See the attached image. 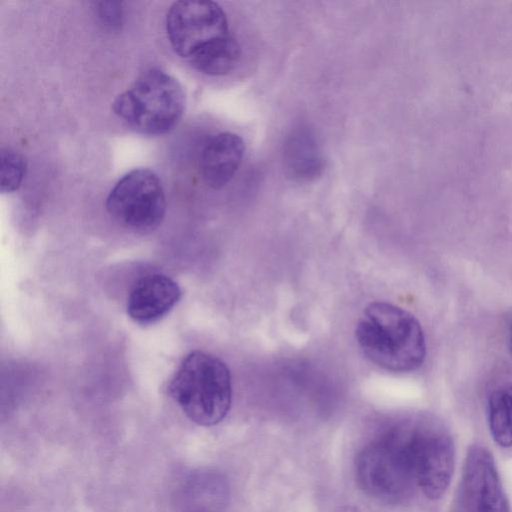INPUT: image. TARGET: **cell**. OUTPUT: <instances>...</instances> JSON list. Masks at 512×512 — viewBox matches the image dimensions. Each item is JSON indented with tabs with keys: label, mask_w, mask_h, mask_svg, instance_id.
Segmentation results:
<instances>
[{
	"label": "cell",
	"mask_w": 512,
	"mask_h": 512,
	"mask_svg": "<svg viewBox=\"0 0 512 512\" xmlns=\"http://www.w3.org/2000/svg\"><path fill=\"white\" fill-rule=\"evenodd\" d=\"M355 336L366 358L384 370L407 373L425 361L426 342L419 321L393 304L370 303L357 323Z\"/></svg>",
	"instance_id": "6da1fadb"
},
{
	"label": "cell",
	"mask_w": 512,
	"mask_h": 512,
	"mask_svg": "<svg viewBox=\"0 0 512 512\" xmlns=\"http://www.w3.org/2000/svg\"><path fill=\"white\" fill-rule=\"evenodd\" d=\"M169 395L194 423H220L232 402L231 374L226 363L201 350L190 352L168 385Z\"/></svg>",
	"instance_id": "7a4b0ae2"
},
{
	"label": "cell",
	"mask_w": 512,
	"mask_h": 512,
	"mask_svg": "<svg viewBox=\"0 0 512 512\" xmlns=\"http://www.w3.org/2000/svg\"><path fill=\"white\" fill-rule=\"evenodd\" d=\"M185 108L182 85L158 68L143 72L112 103L114 114L134 131L164 135L179 123Z\"/></svg>",
	"instance_id": "3957f363"
},
{
	"label": "cell",
	"mask_w": 512,
	"mask_h": 512,
	"mask_svg": "<svg viewBox=\"0 0 512 512\" xmlns=\"http://www.w3.org/2000/svg\"><path fill=\"white\" fill-rule=\"evenodd\" d=\"M355 476L369 496L395 502L415 484L408 462L405 425L393 428L367 444L355 460Z\"/></svg>",
	"instance_id": "277c9868"
},
{
	"label": "cell",
	"mask_w": 512,
	"mask_h": 512,
	"mask_svg": "<svg viewBox=\"0 0 512 512\" xmlns=\"http://www.w3.org/2000/svg\"><path fill=\"white\" fill-rule=\"evenodd\" d=\"M406 450L415 484L436 500L448 489L455 467V446L445 428L434 422L406 424Z\"/></svg>",
	"instance_id": "5b68a950"
},
{
	"label": "cell",
	"mask_w": 512,
	"mask_h": 512,
	"mask_svg": "<svg viewBox=\"0 0 512 512\" xmlns=\"http://www.w3.org/2000/svg\"><path fill=\"white\" fill-rule=\"evenodd\" d=\"M105 206L121 225L138 232H150L161 225L166 213L161 180L153 170L133 169L115 183Z\"/></svg>",
	"instance_id": "8992f818"
},
{
	"label": "cell",
	"mask_w": 512,
	"mask_h": 512,
	"mask_svg": "<svg viewBox=\"0 0 512 512\" xmlns=\"http://www.w3.org/2000/svg\"><path fill=\"white\" fill-rule=\"evenodd\" d=\"M166 33L174 52L188 60L208 42L228 35V20L216 2L177 1L167 12Z\"/></svg>",
	"instance_id": "52a82bcc"
},
{
	"label": "cell",
	"mask_w": 512,
	"mask_h": 512,
	"mask_svg": "<svg viewBox=\"0 0 512 512\" xmlns=\"http://www.w3.org/2000/svg\"><path fill=\"white\" fill-rule=\"evenodd\" d=\"M461 488L466 512H510L495 459L482 445L467 452Z\"/></svg>",
	"instance_id": "ba28073f"
},
{
	"label": "cell",
	"mask_w": 512,
	"mask_h": 512,
	"mask_svg": "<svg viewBox=\"0 0 512 512\" xmlns=\"http://www.w3.org/2000/svg\"><path fill=\"white\" fill-rule=\"evenodd\" d=\"M181 289L169 276L149 273L140 277L127 299V314L136 323L152 324L178 303Z\"/></svg>",
	"instance_id": "9c48e42d"
},
{
	"label": "cell",
	"mask_w": 512,
	"mask_h": 512,
	"mask_svg": "<svg viewBox=\"0 0 512 512\" xmlns=\"http://www.w3.org/2000/svg\"><path fill=\"white\" fill-rule=\"evenodd\" d=\"M245 153L242 138L231 132H221L204 145L199 160L204 183L212 189L227 185L239 169Z\"/></svg>",
	"instance_id": "30bf717a"
},
{
	"label": "cell",
	"mask_w": 512,
	"mask_h": 512,
	"mask_svg": "<svg viewBox=\"0 0 512 512\" xmlns=\"http://www.w3.org/2000/svg\"><path fill=\"white\" fill-rule=\"evenodd\" d=\"M283 156L286 170L295 180L310 181L323 171L320 147L314 134L306 128L297 129L287 137Z\"/></svg>",
	"instance_id": "8fae6325"
},
{
	"label": "cell",
	"mask_w": 512,
	"mask_h": 512,
	"mask_svg": "<svg viewBox=\"0 0 512 512\" xmlns=\"http://www.w3.org/2000/svg\"><path fill=\"white\" fill-rule=\"evenodd\" d=\"M240 46L230 34L216 38L198 49L187 61L199 72L209 76H223L236 66Z\"/></svg>",
	"instance_id": "7c38bea8"
},
{
	"label": "cell",
	"mask_w": 512,
	"mask_h": 512,
	"mask_svg": "<svg viewBox=\"0 0 512 512\" xmlns=\"http://www.w3.org/2000/svg\"><path fill=\"white\" fill-rule=\"evenodd\" d=\"M488 425L495 443L512 446V405L505 390L493 391L488 400Z\"/></svg>",
	"instance_id": "4fadbf2b"
},
{
	"label": "cell",
	"mask_w": 512,
	"mask_h": 512,
	"mask_svg": "<svg viewBox=\"0 0 512 512\" xmlns=\"http://www.w3.org/2000/svg\"><path fill=\"white\" fill-rule=\"evenodd\" d=\"M0 163V190L3 194L12 193L22 184L27 170V160L13 149L1 148Z\"/></svg>",
	"instance_id": "5bb4252c"
},
{
	"label": "cell",
	"mask_w": 512,
	"mask_h": 512,
	"mask_svg": "<svg viewBox=\"0 0 512 512\" xmlns=\"http://www.w3.org/2000/svg\"><path fill=\"white\" fill-rule=\"evenodd\" d=\"M94 10L100 21L111 29H117L123 22V7L121 2H94Z\"/></svg>",
	"instance_id": "9a60e30c"
},
{
	"label": "cell",
	"mask_w": 512,
	"mask_h": 512,
	"mask_svg": "<svg viewBox=\"0 0 512 512\" xmlns=\"http://www.w3.org/2000/svg\"><path fill=\"white\" fill-rule=\"evenodd\" d=\"M505 391L507 392L508 394V397L510 399V402H511V405H512V385L508 386Z\"/></svg>",
	"instance_id": "2e32d148"
},
{
	"label": "cell",
	"mask_w": 512,
	"mask_h": 512,
	"mask_svg": "<svg viewBox=\"0 0 512 512\" xmlns=\"http://www.w3.org/2000/svg\"><path fill=\"white\" fill-rule=\"evenodd\" d=\"M509 347H510V350H511V353H512V326H511L510 336H509Z\"/></svg>",
	"instance_id": "e0dca14e"
}]
</instances>
